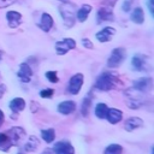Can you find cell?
<instances>
[{
	"mask_svg": "<svg viewBox=\"0 0 154 154\" xmlns=\"http://www.w3.org/2000/svg\"><path fill=\"white\" fill-rule=\"evenodd\" d=\"M59 12L61 14L65 26H67V28L73 26V24L76 22V12H77L76 5L65 1L59 6Z\"/></svg>",
	"mask_w": 154,
	"mask_h": 154,
	"instance_id": "cell-1",
	"label": "cell"
},
{
	"mask_svg": "<svg viewBox=\"0 0 154 154\" xmlns=\"http://www.w3.org/2000/svg\"><path fill=\"white\" fill-rule=\"evenodd\" d=\"M116 84H117V77L112 72H103L95 81V88L101 91H108L113 89Z\"/></svg>",
	"mask_w": 154,
	"mask_h": 154,
	"instance_id": "cell-2",
	"label": "cell"
},
{
	"mask_svg": "<svg viewBox=\"0 0 154 154\" xmlns=\"http://www.w3.org/2000/svg\"><path fill=\"white\" fill-rule=\"evenodd\" d=\"M125 57H126V51L125 48L123 47H118V48H114L108 59H107V67H111V69H116L118 67L124 60H125Z\"/></svg>",
	"mask_w": 154,
	"mask_h": 154,
	"instance_id": "cell-3",
	"label": "cell"
},
{
	"mask_svg": "<svg viewBox=\"0 0 154 154\" xmlns=\"http://www.w3.org/2000/svg\"><path fill=\"white\" fill-rule=\"evenodd\" d=\"M55 52L58 55H64L65 53H67L71 49H75L76 47V41L71 37H67V38H63L61 41H58L55 42Z\"/></svg>",
	"mask_w": 154,
	"mask_h": 154,
	"instance_id": "cell-4",
	"label": "cell"
},
{
	"mask_svg": "<svg viewBox=\"0 0 154 154\" xmlns=\"http://www.w3.org/2000/svg\"><path fill=\"white\" fill-rule=\"evenodd\" d=\"M83 81H84V78H83V75H82V73H76V75H73V76L70 78L69 84H67V90H69V93L72 94V95L78 94L79 90H81V88H82V85H83Z\"/></svg>",
	"mask_w": 154,
	"mask_h": 154,
	"instance_id": "cell-5",
	"label": "cell"
},
{
	"mask_svg": "<svg viewBox=\"0 0 154 154\" xmlns=\"http://www.w3.org/2000/svg\"><path fill=\"white\" fill-rule=\"evenodd\" d=\"M6 134H7L8 138H10V141H11L12 146H19L20 141L25 137V131L20 126H13Z\"/></svg>",
	"mask_w": 154,
	"mask_h": 154,
	"instance_id": "cell-6",
	"label": "cell"
},
{
	"mask_svg": "<svg viewBox=\"0 0 154 154\" xmlns=\"http://www.w3.org/2000/svg\"><path fill=\"white\" fill-rule=\"evenodd\" d=\"M152 84H153V81L150 77H142L134 82L132 88L142 94H146L147 91H149L152 89Z\"/></svg>",
	"mask_w": 154,
	"mask_h": 154,
	"instance_id": "cell-7",
	"label": "cell"
},
{
	"mask_svg": "<svg viewBox=\"0 0 154 154\" xmlns=\"http://www.w3.org/2000/svg\"><path fill=\"white\" fill-rule=\"evenodd\" d=\"M31 76H32V70H31L30 65L26 63H22L19 65V70L17 72L18 79L23 83H29L31 81Z\"/></svg>",
	"mask_w": 154,
	"mask_h": 154,
	"instance_id": "cell-8",
	"label": "cell"
},
{
	"mask_svg": "<svg viewBox=\"0 0 154 154\" xmlns=\"http://www.w3.org/2000/svg\"><path fill=\"white\" fill-rule=\"evenodd\" d=\"M52 152L54 154H75V148L67 141H59L54 144Z\"/></svg>",
	"mask_w": 154,
	"mask_h": 154,
	"instance_id": "cell-9",
	"label": "cell"
},
{
	"mask_svg": "<svg viewBox=\"0 0 154 154\" xmlns=\"http://www.w3.org/2000/svg\"><path fill=\"white\" fill-rule=\"evenodd\" d=\"M131 65L135 71H144L148 66V58L143 54H135L131 58Z\"/></svg>",
	"mask_w": 154,
	"mask_h": 154,
	"instance_id": "cell-10",
	"label": "cell"
},
{
	"mask_svg": "<svg viewBox=\"0 0 154 154\" xmlns=\"http://www.w3.org/2000/svg\"><path fill=\"white\" fill-rule=\"evenodd\" d=\"M116 34V29H113L112 26H106L102 30H100L99 32H96L95 37L99 42H108L112 40V36Z\"/></svg>",
	"mask_w": 154,
	"mask_h": 154,
	"instance_id": "cell-11",
	"label": "cell"
},
{
	"mask_svg": "<svg viewBox=\"0 0 154 154\" xmlns=\"http://www.w3.org/2000/svg\"><path fill=\"white\" fill-rule=\"evenodd\" d=\"M96 23L100 24L102 22L106 20H113V12H112V7H101L99 8L97 13H96Z\"/></svg>",
	"mask_w": 154,
	"mask_h": 154,
	"instance_id": "cell-12",
	"label": "cell"
},
{
	"mask_svg": "<svg viewBox=\"0 0 154 154\" xmlns=\"http://www.w3.org/2000/svg\"><path fill=\"white\" fill-rule=\"evenodd\" d=\"M6 18L10 28H13V29L19 26V24L22 23V14L16 11H8L6 13Z\"/></svg>",
	"mask_w": 154,
	"mask_h": 154,
	"instance_id": "cell-13",
	"label": "cell"
},
{
	"mask_svg": "<svg viewBox=\"0 0 154 154\" xmlns=\"http://www.w3.org/2000/svg\"><path fill=\"white\" fill-rule=\"evenodd\" d=\"M76 109V103L73 101H70V100H66V101H63L58 105V112L64 114V116H67V114H71L73 111Z\"/></svg>",
	"mask_w": 154,
	"mask_h": 154,
	"instance_id": "cell-14",
	"label": "cell"
},
{
	"mask_svg": "<svg viewBox=\"0 0 154 154\" xmlns=\"http://www.w3.org/2000/svg\"><path fill=\"white\" fill-rule=\"evenodd\" d=\"M141 126H143V120L138 117H131L124 124V129L129 132H131V131H134V130H136Z\"/></svg>",
	"mask_w": 154,
	"mask_h": 154,
	"instance_id": "cell-15",
	"label": "cell"
},
{
	"mask_svg": "<svg viewBox=\"0 0 154 154\" xmlns=\"http://www.w3.org/2000/svg\"><path fill=\"white\" fill-rule=\"evenodd\" d=\"M37 25L43 31H46V32L49 31L52 29V26H53V18H52V16L49 13H42L41 20H40V23H37Z\"/></svg>",
	"mask_w": 154,
	"mask_h": 154,
	"instance_id": "cell-16",
	"label": "cell"
},
{
	"mask_svg": "<svg viewBox=\"0 0 154 154\" xmlns=\"http://www.w3.org/2000/svg\"><path fill=\"white\" fill-rule=\"evenodd\" d=\"M106 118L107 120L111 123V124H117L122 120L123 118V112L118 108H108L107 111V114H106Z\"/></svg>",
	"mask_w": 154,
	"mask_h": 154,
	"instance_id": "cell-17",
	"label": "cell"
},
{
	"mask_svg": "<svg viewBox=\"0 0 154 154\" xmlns=\"http://www.w3.org/2000/svg\"><path fill=\"white\" fill-rule=\"evenodd\" d=\"M8 106H10V108H11V111L13 112V116H14L16 113L22 112V111L25 108V101H24V99H22V97H14V99H12V100L10 101Z\"/></svg>",
	"mask_w": 154,
	"mask_h": 154,
	"instance_id": "cell-18",
	"label": "cell"
},
{
	"mask_svg": "<svg viewBox=\"0 0 154 154\" xmlns=\"http://www.w3.org/2000/svg\"><path fill=\"white\" fill-rule=\"evenodd\" d=\"M90 12H91V6L84 4V5L76 12V17H77V19H78L81 23H83V22L88 18V16H89Z\"/></svg>",
	"mask_w": 154,
	"mask_h": 154,
	"instance_id": "cell-19",
	"label": "cell"
},
{
	"mask_svg": "<svg viewBox=\"0 0 154 154\" xmlns=\"http://www.w3.org/2000/svg\"><path fill=\"white\" fill-rule=\"evenodd\" d=\"M38 144H40L38 138L36 136L31 135V136H29V140L24 144V150L25 152H34V150H36V148L38 147Z\"/></svg>",
	"mask_w": 154,
	"mask_h": 154,
	"instance_id": "cell-20",
	"label": "cell"
},
{
	"mask_svg": "<svg viewBox=\"0 0 154 154\" xmlns=\"http://www.w3.org/2000/svg\"><path fill=\"white\" fill-rule=\"evenodd\" d=\"M131 20L136 24H142L144 22V13H143V10L141 7L134 8V11L131 13Z\"/></svg>",
	"mask_w": 154,
	"mask_h": 154,
	"instance_id": "cell-21",
	"label": "cell"
},
{
	"mask_svg": "<svg viewBox=\"0 0 154 154\" xmlns=\"http://www.w3.org/2000/svg\"><path fill=\"white\" fill-rule=\"evenodd\" d=\"M41 137L43 138V141L46 143H52L55 138V131L54 129L49 128V129H43L41 130Z\"/></svg>",
	"mask_w": 154,
	"mask_h": 154,
	"instance_id": "cell-22",
	"label": "cell"
},
{
	"mask_svg": "<svg viewBox=\"0 0 154 154\" xmlns=\"http://www.w3.org/2000/svg\"><path fill=\"white\" fill-rule=\"evenodd\" d=\"M12 147V143L6 132H0V150L7 152Z\"/></svg>",
	"mask_w": 154,
	"mask_h": 154,
	"instance_id": "cell-23",
	"label": "cell"
},
{
	"mask_svg": "<svg viewBox=\"0 0 154 154\" xmlns=\"http://www.w3.org/2000/svg\"><path fill=\"white\" fill-rule=\"evenodd\" d=\"M107 111H108V107L103 102H100V103H97L95 106V116L99 119H105L106 118V114H107Z\"/></svg>",
	"mask_w": 154,
	"mask_h": 154,
	"instance_id": "cell-24",
	"label": "cell"
},
{
	"mask_svg": "<svg viewBox=\"0 0 154 154\" xmlns=\"http://www.w3.org/2000/svg\"><path fill=\"white\" fill-rule=\"evenodd\" d=\"M122 153H123V147L118 143H111L103 150V154H122Z\"/></svg>",
	"mask_w": 154,
	"mask_h": 154,
	"instance_id": "cell-25",
	"label": "cell"
},
{
	"mask_svg": "<svg viewBox=\"0 0 154 154\" xmlns=\"http://www.w3.org/2000/svg\"><path fill=\"white\" fill-rule=\"evenodd\" d=\"M90 105H91V96L88 95V96H85V97L83 99V101H82V107H81V113H82V116H84V117L88 116Z\"/></svg>",
	"mask_w": 154,
	"mask_h": 154,
	"instance_id": "cell-26",
	"label": "cell"
},
{
	"mask_svg": "<svg viewBox=\"0 0 154 154\" xmlns=\"http://www.w3.org/2000/svg\"><path fill=\"white\" fill-rule=\"evenodd\" d=\"M46 78H47L49 82H52V83L59 82V77H58V75H57L55 71H47V72H46Z\"/></svg>",
	"mask_w": 154,
	"mask_h": 154,
	"instance_id": "cell-27",
	"label": "cell"
},
{
	"mask_svg": "<svg viewBox=\"0 0 154 154\" xmlns=\"http://www.w3.org/2000/svg\"><path fill=\"white\" fill-rule=\"evenodd\" d=\"M53 94H54V90H53V89H51V88L42 89V90L40 91V96H41V97H43V99H51V97L53 96Z\"/></svg>",
	"mask_w": 154,
	"mask_h": 154,
	"instance_id": "cell-28",
	"label": "cell"
},
{
	"mask_svg": "<svg viewBox=\"0 0 154 154\" xmlns=\"http://www.w3.org/2000/svg\"><path fill=\"white\" fill-rule=\"evenodd\" d=\"M131 4H132V0H124L123 1V5H122V10L124 12H129L130 11V7H131Z\"/></svg>",
	"mask_w": 154,
	"mask_h": 154,
	"instance_id": "cell-29",
	"label": "cell"
},
{
	"mask_svg": "<svg viewBox=\"0 0 154 154\" xmlns=\"http://www.w3.org/2000/svg\"><path fill=\"white\" fill-rule=\"evenodd\" d=\"M82 45H83V47L84 48H88V49H93V47H94V45H93V42L89 40V38H82Z\"/></svg>",
	"mask_w": 154,
	"mask_h": 154,
	"instance_id": "cell-30",
	"label": "cell"
},
{
	"mask_svg": "<svg viewBox=\"0 0 154 154\" xmlns=\"http://www.w3.org/2000/svg\"><path fill=\"white\" fill-rule=\"evenodd\" d=\"M14 2H16V0H0V8H5Z\"/></svg>",
	"mask_w": 154,
	"mask_h": 154,
	"instance_id": "cell-31",
	"label": "cell"
},
{
	"mask_svg": "<svg viewBox=\"0 0 154 154\" xmlns=\"http://www.w3.org/2000/svg\"><path fill=\"white\" fill-rule=\"evenodd\" d=\"M153 2H154V0H148V2H147V6H148L149 12H150L152 16L154 14V5H153Z\"/></svg>",
	"mask_w": 154,
	"mask_h": 154,
	"instance_id": "cell-32",
	"label": "cell"
},
{
	"mask_svg": "<svg viewBox=\"0 0 154 154\" xmlns=\"http://www.w3.org/2000/svg\"><path fill=\"white\" fill-rule=\"evenodd\" d=\"M5 91H6V85L5 84H0V99L4 96Z\"/></svg>",
	"mask_w": 154,
	"mask_h": 154,
	"instance_id": "cell-33",
	"label": "cell"
},
{
	"mask_svg": "<svg viewBox=\"0 0 154 154\" xmlns=\"http://www.w3.org/2000/svg\"><path fill=\"white\" fill-rule=\"evenodd\" d=\"M4 120H5V114H4V112H2V109H0V126L2 125V123H4Z\"/></svg>",
	"mask_w": 154,
	"mask_h": 154,
	"instance_id": "cell-34",
	"label": "cell"
},
{
	"mask_svg": "<svg viewBox=\"0 0 154 154\" xmlns=\"http://www.w3.org/2000/svg\"><path fill=\"white\" fill-rule=\"evenodd\" d=\"M42 154H52V149H45Z\"/></svg>",
	"mask_w": 154,
	"mask_h": 154,
	"instance_id": "cell-35",
	"label": "cell"
},
{
	"mask_svg": "<svg viewBox=\"0 0 154 154\" xmlns=\"http://www.w3.org/2000/svg\"><path fill=\"white\" fill-rule=\"evenodd\" d=\"M1 59H2V52L0 51V61H1Z\"/></svg>",
	"mask_w": 154,
	"mask_h": 154,
	"instance_id": "cell-36",
	"label": "cell"
},
{
	"mask_svg": "<svg viewBox=\"0 0 154 154\" xmlns=\"http://www.w3.org/2000/svg\"><path fill=\"white\" fill-rule=\"evenodd\" d=\"M17 154H24V153H23V152H22V150H19V152H18V153H17Z\"/></svg>",
	"mask_w": 154,
	"mask_h": 154,
	"instance_id": "cell-37",
	"label": "cell"
},
{
	"mask_svg": "<svg viewBox=\"0 0 154 154\" xmlns=\"http://www.w3.org/2000/svg\"><path fill=\"white\" fill-rule=\"evenodd\" d=\"M59 1H63V2H65V1H67V0H59Z\"/></svg>",
	"mask_w": 154,
	"mask_h": 154,
	"instance_id": "cell-38",
	"label": "cell"
}]
</instances>
